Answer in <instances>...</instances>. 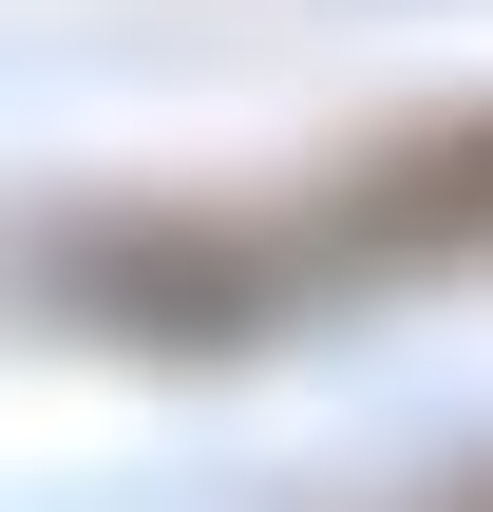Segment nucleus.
<instances>
[{
  "mask_svg": "<svg viewBox=\"0 0 493 512\" xmlns=\"http://www.w3.org/2000/svg\"><path fill=\"white\" fill-rule=\"evenodd\" d=\"M493 228V133H437V152H399L361 209H342V247H456Z\"/></svg>",
  "mask_w": 493,
  "mask_h": 512,
  "instance_id": "obj_1",
  "label": "nucleus"
}]
</instances>
